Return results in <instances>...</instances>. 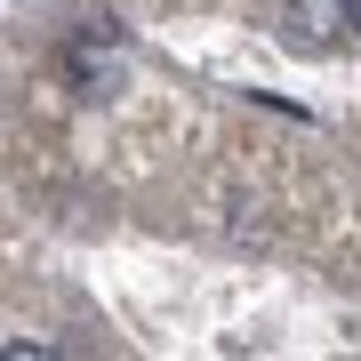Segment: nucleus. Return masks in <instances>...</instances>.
<instances>
[{"instance_id": "1", "label": "nucleus", "mask_w": 361, "mask_h": 361, "mask_svg": "<svg viewBox=\"0 0 361 361\" xmlns=\"http://www.w3.org/2000/svg\"><path fill=\"white\" fill-rule=\"evenodd\" d=\"M289 40L297 49H337L345 40V8L337 0H289Z\"/></svg>"}, {"instance_id": "2", "label": "nucleus", "mask_w": 361, "mask_h": 361, "mask_svg": "<svg viewBox=\"0 0 361 361\" xmlns=\"http://www.w3.org/2000/svg\"><path fill=\"white\" fill-rule=\"evenodd\" d=\"M0 361H65L56 345H32V337H16V345H0Z\"/></svg>"}, {"instance_id": "3", "label": "nucleus", "mask_w": 361, "mask_h": 361, "mask_svg": "<svg viewBox=\"0 0 361 361\" xmlns=\"http://www.w3.org/2000/svg\"><path fill=\"white\" fill-rule=\"evenodd\" d=\"M345 8V40H361V0H337Z\"/></svg>"}]
</instances>
